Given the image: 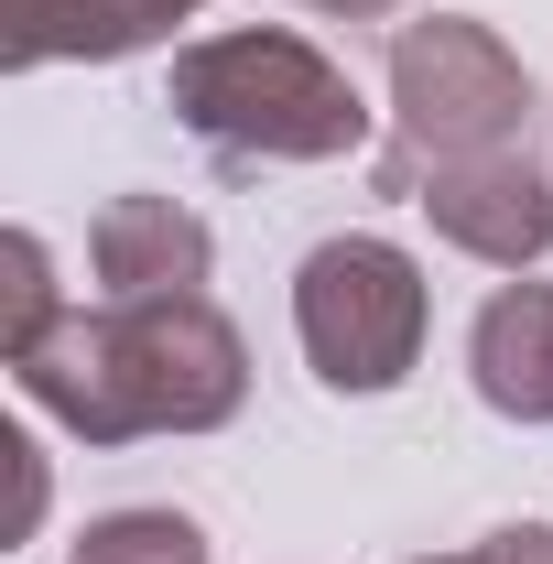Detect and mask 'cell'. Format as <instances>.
<instances>
[{
	"mask_svg": "<svg viewBox=\"0 0 553 564\" xmlns=\"http://www.w3.org/2000/svg\"><path fill=\"white\" fill-rule=\"evenodd\" d=\"M196 0H0V55L11 66H55V55H131L163 22H185Z\"/></svg>",
	"mask_w": 553,
	"mask_h": 564,
	"instance_id": "7",
	"label": "cell"
},
{
	"mask_svg": "<svg viewBox=\"0 0 553 564\" xmlns=\"http://www.w3.org/2000/svg\"><path fill=\"white\" fill-rule=\"evenodd\" d=\"M174 120L228 163H337L369 141V109L304 33H217L174 55Z\"/></svg>",
	"mask_w": 553,
	"mask_h": 564,
	"instance_id": "2",
	"label": "cell"
},
{
	"mask_svg": "<svg viewBox=\"0 0 553 564\" xmlns=\"http://www.w3.org/2000/svg\"><path fill=\"white\" fill-rule=\"evenodd\" d=\"M478 564H553V521H521V532H488Z\"/></svg>",
	"mask_w": 553,
	"mask_h": 564,
	"instance_id": "11",
	"label": "cell"
},
{
	"mask_svg": "<svg viewBox=\"0 0 553 564\" xmlns=\"http://www.w3.org/2000/svg\"><path fill=\"white\" fill-rule=\"evenodd\" d=\"M391 98H402V152H380V163L510 152L521 120H532V76L499 55L488 22H402V44H391Z\"/></svg>",
	"mask_w": 553,
	"mask_h": 564,
	"instance_id": "4",
	"label": "cell"
},
{
	"mask_svg": "<svg viewBox=\"0 0 553 564\" xmlns=\"http://www.w3.org/2000/svg\"><path fill=\"white\" fill-rule=\"evenodd\" d=\"M478 402L510 423H553V282H510L478 315Z\"/></svg>",
	"mask_w": 553,
	"mask_h": 564,
	"instance_id": "8",
	"label": "cell"
},
{
	"mask_svg": "<svg viewBox=\"0 0 553 564\" xmlns=\"http://www.w3.org/2000/svg\"><path fill=\"white\" fill-rule=\"evenodd\" d=\"M293 326L326 391H391L423 358V272L391 239H326L293 272Z\"/></svg>",
	"mask_w": 553,
	"mask_h": 564,
	"instance_id": "3",
	"label": "cell"
},
{
	"mask_svg": "<svg viewBox=\"0 0 553 564\" xmlns=\"http://www.w3.org/2000/svg\"><path fill=\"white\" fill-rule=\"evenodd\" d=\"M315 11H347V22H369V11H391V0H315Z\"/></svg>",
	"mask_w": 553,
	"mask_h": 564,
	"instance_id": "12",
	"label": "cell"
},
{
	"mask_svg": "<svg viewBox=\"0 0 553 564\" xmlns=\"http://www.w3.org/2000/svg\"><path fill=\"white\" fill-rule=\"evenodd\" d=\"M22 391L55 423H76L87 445L120 434H207L239 413L250 369L239 337L207 293H163V304H109V315H55L33 348L11 358Z\"/></svg>",
	"mask_w": 553,
	"mask_h": 564,
	"instance_id": "1",
	"label": "cell"
},
{
	"mask_svg": "<svg viewBox=\"0 0 553 564\" xmlns=\"http://www.w3.org/2000/svg\"><path fill=\"white\" fill-rule=\"evenodd\" d=\"M380 185L413 196L456 250H478L499 272H521V261L553 250V185L532 174L521 141H510V152H467V163H380Z\"/></svg>",
	"mask_w": 553,
	"mask_h": 564,
	"instance_id": "5",
	"label": "cell"
},
{
	"mask_svg": "<svg viewBox=\"0 0 553 564\" xmlns=\"http://www.w3.org/2000/svg\"><path fill=\"white\" fill-rule=\"evenodd\" d=\"M0 261H11V315H0V348L22 358L33 337H44V326H55V282H44V239H33V228H11V239H0Z\"/></svg>",
	"mask_w": 553,
	"mask_h": 564,
	"instance_id": "10",
	"label": "cell"
},
{
	"mask_svg": "<svg viewBox=\"0 0 553 564\" xmlns=\"http://www.w3.org/2000/svg\"><path fill=\"white\" fill-rule=\"evenodd\" d=\"M207 217L174 207V196H120V207L98 217V239H87V261L109 282V304H163V293H196L207 282Z\"/></svg>",
	"mask_w": 553,
	"mask_h": 564,
	"instance_id": "6",
	"label": "cell"
},
{
	"mask_svg": "<svg viewBox=\"0 0 553 564\" xmlns=\"http://www.w3.org/2000/svg\"><path fill=\"white\" fill-rule=\"evenodd\" d=\"M467 564H478V554H467Z\"/></svg>",
	"mask_w": 553,
	"mask_h": 564,
	"instance_id": "13",
	"label": "cell"
},
{
	"mask_svg": "<svg viewBox=\"0 0 553 564\" xmlns=\"http://www.w3.org/2000/svg\"><path fill=\"white\" fill-rule=\"evenodd\" d=\"M76 564H207V532L185 510H109L76 532Z\"/></svg>",
	"mask_w": 553,
	"mask_h": 564,
	"instance_id": "9",
	"label": "cell"
}]
</instances>
